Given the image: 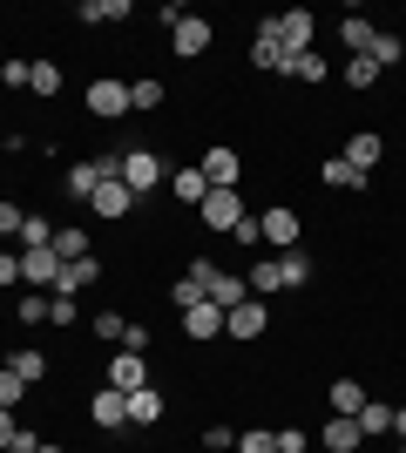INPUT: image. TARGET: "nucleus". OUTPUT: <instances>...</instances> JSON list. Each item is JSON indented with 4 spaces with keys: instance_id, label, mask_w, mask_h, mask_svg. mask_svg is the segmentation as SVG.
Returning a JSON list of instances; mask_svg holds the SVG:
<instances>
[{
    "instance_id": "nucleus-19",
    "label": "nucleus",
    "mask_w": 406,
    "mask_h": 453,
    "mask_svg": "<svg viewBox=\"0 0 406 453\" xmlns=\"http://www.w3.org/2000/svg\"><path fill=\"white\" fill-rule=\"evenodd\" d=\"M156 419H163V393H156V386L129 393V426H156Z\"/></svg>"
},
{
    "instance_id": "nucleus-48",
    "label": "nucleus",
    "mask_w": 406,
    "mask_h": 453,
    "mask_svg": "<svg viewBox=\"0 0 406 453\" xmlns=\"http://www.w3.org/2000/svg\"><path fill=\"white\" fill-rule=\"evenodd\" d=\"M14 440H20V419L7 413V406H0V447H14Z\"/></svg>"
},
{
    "instance_id": "nucleus-37",
    "label": "nucleus",
    "mask_w": 406,
    "mask_h": 453,
    "mask_svg": "<svg viewBox=\"0 0 406 453\" xmlns=\"http://www.w3.org/2000/svg\"><path fill=\"white\" fill-rule=\"evenodd\" d=\"M237 453H278V434H264V426H251V434H237Z\"/></svg>"
},
{
    "instance_id": "nucleus-42",
    "label": "nucleus",
    "mask_w": 406,
    "mask_h": 453,
    "mask_svg": "<svg viewBox=\"0 0 406 453\" xmlns=\"http://www.w3.org/2000/svg\"><path fill=\"white\" fill-rule=\"evenodd\" d=\"M27 75H34V61H7V68H0V81H7V88H27Z\"/></svg>"
},
{
    "instance_id": "nucleus-39",
    "label": "nucleus",
    "mask_w": 406,
    "mask_h": 453,
    "mask_svg": "<svg viewBox=\"0 0 406 453\" xmlns=\"http://www.w3.org/2000/svg\"><path fill=\"white\" fill-rule=\"evenodd\" d=\"M170 298H176V311H190V304H203V291H196V278L183 271V278L170 284Z\"/></svg>"
},
{
    "instance_id": "nucleus-24",
    "label": "nucleus",
    "mask_w": 406,
    "mask_h": 453,
    "mask_svg": "<svg viewBox=\"0 0 406 453\" xmlns=\"http://www.w3.org/2000/svg\"><path fill=\"white\" fill-rule=\"evenodd\" d=\"M372 35H379V27H372L366 14H352V20H339V41H346L352 55H366V48H372Z\"/></svg>"
},
{
    "instance_id": "nucleus-27",
    "label": "nucleus",
    "mask_w": 406,
    "mask_h": 453,
    "mask_svg": "<svg viewBox=\"0 0 406 453\" xmlns=\"http://www.w3.org/2000/svg\"><path fill=\"white\" fill-rule=\"evenodd\" d=\"M55 257H61V265L88 257V230H75V224H68V230H55Z\"/></svg>"
},
{
    "instance_id": "nucleus-17",
    "label": "nucleus",
    "mask_w": 406,
    "mask_h": 453,
    "mask_svg": "<svg viewBox=\"0 0 406 453\" xmlns=\"http://www.w3.org/2000/svg\"><path fill=\"white\" fill-rule=\"evenodd\" d=\"M102 278V265L96 257H75V265H61V284H55V298H75L81 284H96Z\"/></svg>"
},
{
    "instance_id": "nucleus-4",
    "label": "nucleus",
    "mask_w": 406,
    "mask_h": 453,
    "mask_svg": "<svg viewBox=\"0 0 406 453\" xmlns=\"http://www.w3.org/2000/svg\"><path fill=\"white\" fill-rule=\"evenodd\" d=\"M122 183H129L135 196H149L156 183H170V170H163V156H149V150H122Z\"/></svg>"
},
{
    "instance_id": "nucleus-49",
    "label": "nucleus",
    "mask_w": 406,
    "mask_h": 453,
    "mask_svg": "<svg viewBox=\"0 0 406 453\" xmlns=\"http://www.w3.org/2000/svg\"><path fill=\"white\" fill-rule=\"evenodd\" d=\"M0 284H20V257L14 250H0Z\"/></svg>"
},
{
    "instance_id": "nucleus-47",
    "label": "nucleus",
    "mask_w": 406,
    "mask_h": 453,
    "mask_svg": "<svg viewBox=\"0 0 406 453\" xmlns=\"http://www.w3.org/2000/svg\"><path fill=\"white\" fill-rule=\"evenodd\" d=\"M203 447H211V453H231L237 434H231V426H211V434H203Z\"/></svg>"
},
{
    "instance_id": "nucleus-8",
    "label": "nucleus",
    "mask_w": 406,
    "mask_h": 453,
    "mask_svg": "<svg viewBox=\"0 0 406 453\" xmlns=\"http://www.w3.org/2000/svg\"><path fill=\"white\" fill-rule=\"evenodd\" d=\"M264 325H271V311L257 298H244L237 311H224V339H264Z\"/></svg>"
},
{
    "instance_id": "nucleus-28",
    "label": "nucleus",
    "mask_w": 406,
    "mask_h": 453,
    "mask_svg": "<svg viewBox=\"0 0 406 453\" xmlns=\"http://www.w3.org/2000/svg\"><path fill=\"white\" fill-rule=\"evenodd\" d=\"M129 109H142V115H149V109H163V81H156V75L129 81Z\"/></svg>"
},
{
    "instance_id": "nucleus-34",
    "label": "nucleus",
    "mask_w": 406,
    "mask_h": 453,
    "mask_svg": "<svg viewBox=\"0 0 406 453\" xmlns=\"http://www.w3.org/2000/svg\"><path fill=\"white\" fill-rule=\"evenodd\" d=\"M278 271H285V284H311V257H305V250H285Z\"/></svg>"
},
{
    "instance_id": "nucleus-12",
    "label": "nucleus",
    "mask_w": 406,
    "mask_h": 453,
    "mask_svg": "<svg viewBox=\"0 0 406 453\" xmlns=\"http://www.w3.org/2000/svg\"><path fill=\"white\" fill-rule=\"evenodd\" d=\"M88 419H96V426H129V393L102 386V393L88 399Z\"/></svg>"
},
{
    "instance_id": "nucleus-20",
    "label": "nucleus",
    "mask_w": 406,
    "mask_h": 453,
    "mask_svg": "<svg viewBox=\"0 0 406 453\" xmlns=\"http://www.w3.org/2000/svg\"><path fill=\"white\" fill-rule=\"evenodd\" d=\"M251 68H257V75H285V48H278L271 35H257L251 41Z\"/></svg>"
},
{
    "instance_id": "nucleus-1",
    "label": "nucleus",
    "mask_w": 406,
    "mask_h": 453,
    "mask_svg": "<svg viewBox=\"0 0 406 453\" xmlns=\"http://www.w3.org/2000/svg\"><path fill=\"white\" fill-rule=\"evenodd\" d=\"M190 278H196V291H203V304H217V311H237V304L251 298V284L237 278V271L211 265V257H196V265H190Z\"/></svg>"
},
{
    "instance_id": "nucleus-22",
    "label": "nucleus",
    "mask_w": 406,
    "mask_h": 453,
    "mask_svg": "<svg viewBox=\"0 0 406 453\" xmlns=\"http://www.w3.org/2000/svg\"><path fill=\"white\" fill-rule=\"evenodd\" d=\"M170 196H176V203H203V196H211L203 170H176V176H170Z\"/></svg>"
},
{
    "instance_id": "nucleus-51",
    "label": "nucleus",
    "mask_w": 406,
    "mask_h": 453,
    "mask_svg": "<svg viewBox=\"0 0 406 453\" xmlns=\"http://www.w3.org/2000/svg\"><path fill=\"white\" fill-rule=\"evenodd\" d=\"M393 434H400V440H406V406H393Z\"/></svg>"
},
{
    "instance_id": "nucleus-14",
    "label": "nucleus",
    "mask_w": 406,
    "mask_h": 453,
    "mask_svg": "<svg viewBox=\"0 0 406 453\" xmlns=\"http://www.w3.org/2000/svg\"><path fill=\"white\" fill-rule=\"evenodd\" d=\"M318 440H326V453H359V447H366L359 419H346V413H332V419H326V434H318Z\"/></svg>"
},
{
    "instance_id": "nucleus-33",
    "label": "nucleus",
    "mask_w": 406,
    "mask_h": 453,
    "mask_svg": "<svg viewBox=\"0 0 406 453\" xmlns=\"http://www.w3.org/2000/svg\"><path fill=\"white\" fill-rule=\"evenodd\" d=\"M27 88H34V95H61V68H55V61H34Z\"/></svg>"
},
{
    "instance_id": "nucleus-36",
    "label": "nucleus",
    "mask_w": 406,
    "mask_h": 453,
    "mask_svg": "<svg viewBox=\"0 0 406 453\" xmlns=\"http://www.w3.org/2000/svg\"><path fill=\"white\" fill-rule=\"evenodd\" d=\"M81 20H129V0H88Z\"/></svg>"
},
{
    "instance_id": "nucleus-40",
    "label": "nucleus",
    "mask_w": 406,
    "mask_h": 453,
    "mask_svg": "<svg viewBox=\"0 0 406 453\" xmlns=\"http://www.w3.org/2000/svg\"><path fill=\"white\" fill-rule=\"evenodd\" d=\"M14 319H20V325H41V319H48V298H41V291H27V298L14 304Z\"/></svg>"
},
{
    "instance_id": "nucleus-16",
    "label": "nucleus",
    "mask_w": 406,
    "mask_h": 453,
    "mask_svg": "<svg viewBox=\"0 0 406 453\" xmlns=\"http://www.w3.org/2000/svg\"><path fill=\"white\" fill-rule=\"evenodd\" d=\"M135 210V189L129 183H102L96 189V217H109V224H116V217H129Z\"/></svg>"
},
{
    "instance_id": "nucleus-43",
    "label": "nucleus",
    "mask_w": 406,
    "mask_h": 453,
    "mask_svg": "<svg viewBox=\"0 0 406 453\" xmlns=\"http://www.w3.org/2000/svg\"><path fill=\"white\" fill-rule=\"evenodd\" d=\"M122 352H142V359H149V325H129V332H122Z\"/></svg>"
},
{
    "instance_id": "nucleus-50",
    "label": "nucleus",
    "mask_w": 406,
    "mask_h": 453,
    "mask_svg": "<svg viewBox=\"0 0 406 453\" xmlns=\"http://www.w3.org/2000/svg\"><path fill=\"white\" fill-rule=\"evenodd\" d=\"M41 447V434H27V426H20V440H14V447H0V453H34Z\"/></svg>"
},
{
    "instance_id": "nucleus-38",
    "label": "nucleus",
    "mask_w": 406,
    "mask_h": 453,
    "mask_svg": "<svg viewBox=\"0 0 406 453\" xmlns=\"http://www.w3.org/2000/svg\"><path fill=\"white\" fill-rule=\"evenodd\" d=\"M20 393H27V379L0 365V406H7V413H14V406H20Z\"/></svg>"
},
{
    "instance_id": "nucleus-45",
    "label": "nucleus",
    "mask_w": 406,
    "mask_h": 453,
    "mask_svg": "<svg viewBox=\"0 0 406 453\" xmlns=\"http://www.w3.org/2000/svg\"><path fill=\"white\" fill-rule=\"evenodd\" d=\"M231 237H237V244H251V250H257V244H264V230H257V217H251V210H244V224H237V230H231Z\"/></svg>"
},
{
    "instance_id": "nucleus-53",
    "label": "nucleus",
    "mask_w": 406,
    "mask_h": 453,
    "mask_svg": "<svg viewBox=\"0 0 406 453\" xmlns=\"http://www.w3.org/2000/svg\"><path fill=\"white\" fill-rule=\"evenodd\" d=\"M400 453H406V440H400Z\"/></svg>"
},
{
    "instance_id": "nucleus-13",
    "label": "nucleus",
    "mask_w": 406,
    "mask_h": 453,
    "mask_svg": "<svg viewBox=\"0 0 406 453\" xmlns=\"http://www.w3.org/2000/svg\"><path fill=\"white\" fill-rule=\"evenodd\" d=\"M379 156H387V142H379L372 129H352V135H346V163H352L359 176H372V163H379Z\"/></svg>"
},
{
    "instance_id": "nucleus-32",
    "label": "nucleus",
    "mask_w": 406,
    "mask_h": 453,
    "mask_svg": "<svg viewBox=\"0 0 406 453\" xmlns=\"http://www.w3.org/2000/svg\"><path fill=\"white\" fill-rule=\"evenodd\" d=\"M244 284H251V291H285V271H278V257H264V265H257Z\"/></svg>"
},
{
    "instance_id": "nucleus-44",
    "label": "nucleus",
    "mask_w": 406,
    "mask_h": 453,
    "mask_svg": "<svg viewBox=\"0 0 406 453\" xmlns=\"http://www.w3.org/2000/svg\"><path fill=\"white\" fill-rule=\"evenodd\" d=\"M20 224H27V210H14V203H0V237H20Z\"/></svg>"
},
{
    "instance_id": "nucleus-41",
    "label": "nucleus",
    "mask_w": 406,
    "mask_h": 453,
    "mask_svg": "<svg viewBox=\"0 0 406 453\" xmlns=\"http://www.w3.org/2000/svg\"><path fill=\"white\" fill-rule=\"evenodd\" d=\"M122 332H129V319H122V311H96V339H116V345H122Z\"/></svg>"
},
{
    "instance_id": "nucleus-31",
    "label": "nucleus",
    "mask_w": 406,
    "mask_h": 453,
    "mask_svg": "<svg viewBox=\"0 0 406 453\" xmlns=\"http://www.w3.org/2000/svg\"><path fill=\"white\" fill-rule=\"evenodd\" d=\"M366 55L379 61V68H393V61L406 55V41H400V35H372V48H366Z\"/></svg>"
},
{
    "instance_id": "nucleus-35",
    "label": "nucleus",
    "mask_w": 406,
    "mask_h": 453,
    "mask_svg": "<svg viewBox=\"0 0 406 453\" xmlns=\"http://www.w3.org/2000/svg\"><path fill=\"white\" fill-rule=\"evenodd\" d=\"M20 244H27V250L55 244V224H48V217H27V224H20Z\"/></svg>"
},
{
    "instance_id": "nucleus-52",
    "label": "nucleus",
    "mask_w": 406,
    "mask_h": 453,
    "mask_svg": "<svg viewBox=\"0 0 406 453\" xmlns=\"http://www.w3.org/2000/svg\"><path fill=\"white\" fill-rule=\"evenodd\" d=\"M34 453H61V447H34Z\"/></svg>"
},
{
    "instance_id": "nucleus-2",
    "label": "nucleus",
    "mask_w": 406,
    "mask_h": 453,
    "mask_svg": "<svg viewBox=\"0 0 406 453\" xmlns=\"http://www.w3.org/2000/svg\"><path fill=\"white\" fill-rule=\"evenodd\" d=\"M257 35H271L285 55H305V48H311V14H305V7H285V14L257 20Z\"/></svg>"
},
{
    "instance_id": "nucleus-30",
    "label": "nucleus",
    "mask_w": 406,
    "mask_h": 453,
    "mask_svg": "<svg viewBox=\"0 0 406 453\" xmlns=\"http://www.w3.org/2000/svg\"><path fill=\"white\" fill-rule=\"evenodd\" d=\"M346 81H352V88H372V81H379V61H372V55H352L346 61Z\"/></svg>"
},
{
    "instance_id": "nucleus-11",
    "label": "nucleus",
    "mask_w": 406,
    "mask_h": 453,
    "mask_svg": "<svg viewBox=\"0 0 406 453\" xmlns=\"http://www.w3.org/2000/svg\"><path fill=\"white\" fill-rule=\"evenodd\" d=\"M196 170H203V183H211V189H237V170H244V163H237V150H203Z\"/></svg>"
},
{
    "instance_id": "nucleus-18",
    "label": "nucleus",
    "mask_w": 406,
    "mask_h": 453,
    "mask_svg": "<svg viewBox=\"0 0 406 453\" xmlns=\"http://www.w3.org/2000/svg\"><path fill=\"white\" fill-rule=\"evenodd\" d=\"M332 413H346V419H359V406H366V386L359 379H332Z\"/></svg>"
},
{
    "instance_id": "nucleus-3",
    "label": "nucleus",
    "mask_w": 406,
    "mask_h": 453,
    "mask_svg": "<svg viewBox=\"0 0 406 453\" xmlns=\"http://www.w3.org/2000/svg\"><path fill=\"white\" fill-rule=\"evenodd\" d=\"M88 115L122 122V115H129V81H122V75H96V81H88Z\"/></svg>"
},
{
    "instance_id": "nucleus-26",
    "label": "nucleus",
    "mask_w": 406,
    "mask_h": 453,
    "mask_svg": "<svg viewBox=\"0 0 406 453\" xmlns=\"http://www.w3.org/2000/svg\"><path fill=\"white\" fill-rule=\"evenodd\" d=\"M318 183H332V189H366V176H359V170H352V163H346V156H332V163H326V170H318Z\"/></svg>"
},
{
    "instance_id": "nucleus-6",
    "label": "nucleus",
    "mask_w": 406,
    "mask_h": 453,
    "mask_svg": "<svg viewBox=\"0 0 406 453\" xmlns=\"http://www.w3.org/2000/svg\"><path fill=\"white\" fill-rule=\"evenodd\" d=\"M20 284H34V291H55V284H61V257H55V244L20 250Z\"/></svg>"
},
{
    "instance_id": "nucleus-46",
    "label": "nucleus",
    "mask_w": 406,
    "mask_h": 453,
    "mask_svg": "<svg viewBox=\"0 0 406 453\" xmlns=\"http://www.w3.org/2000/svg\"><path fill=\"white\" fill-rule=\"evenodd\" d=\"M48 325H75V298H48Z\"/></svg>"
},
{
    "instance_id": "nucleus-5",
    "label": "nucleus",
    "mask_w": 406,
    "mask_h": 453,
    "mask_svg": "<svg viewBox=\"0 0 406 453\" xmlns=\"http://www.w3.org/2000/svg\"><path fill=\"white\" fill-rule=\"evenodd\" d=\"M196 210H203V230H224V237L244 224V196H237V189H211Z\"/></svg>"
},
{
    "instance_id": "nucleus-9",
    "label": "nucleus",
    "mask_w": 406,
    "mask_h": 453,
    "mask_svg": "<svg viewBox=\"0 0 406 453\" xmlns=\"http://www.w3.org/2000/svg\"><path fill=\"white\" fill-rule=\"evenodd\" d=\"M257 230H264V244L271 250H298V210H264V217H257Z\"/></svg>"
},
{
    "instance_id": "nucleus-25",
    "label": "nucleus",
    "mask_w": 406,
    "mask_h": 453,
    "mask_svg": "<svg viewBox=\"0 0 406 453\" xmlns=\"http://www.w3.org/2000/svg\"><path fill=\"white\" fill-rule=\"evenodd\" d=\"M285 75H291V81H326V61H318V48H305V55H285Z\"/></svg>"
},
{
    "instance_id": "nucleus-23",
    "label": "nucleus",
    "mask_w": 406,
    "mask_h": 453,
    "mask_svg": "<svg viewBox=\"0 0 406 453\" xmlns=\"http://www.w3.org/2000/svg\"><path fill=\"white\" fill-rule=\"evenodd\" d=\"M96 189H102L96 163H75V170H68V196H75V203H96Z\"/></svg>"
},
{
    "instance_id": "nucleus-15",
    "label": "nucleus",
    "mask_w": 406,
    "mask_h": 453,
    "mask_svg": "<svg viewBox=\"0 0 406 453\" xmlns=\"http://www.w3.org/2000/svg\"><path fill=\"white\" fill-rule=\"evenodd\" d=\"M183 332H190L196 345L224 339V311H217V304H190V311H183Z\"/></svg>"
},
{
    "instance_id": "nucleus-7",
    "label": "nucleus",
    "mask_w": 406,
    "mask_h": 453,
    "mask_svg": "<svg viewBox=\"0 0 406 453\" xmlns=\"http://www.w3.org/2000/svg\"><path fill=\"white\" fill-rule=\"evenodd\" d=\"M211 20H203V14H183V20H176V27H170V48H176V55H183V61H196V55H203V48H211Z\"/></svg>"
},
{
    "instance_id": "nucleus-29",
    "label": "nucleus",
    "mask_w": 406,
    "mask_h": 453,
    "mask_svg": "<svg viewBox=\"0 0 406 453\" xmlns=\"http://www.w3.org/2000/svg\"><path fill=\"white\" fill-rule=\"evenodd\" d=\"M7 372H20V379H27V386H34V379H41V372H48V359H41L34 345H20L14 359H7Z\"/></svg>"
},
{
    "instance_id": "nucleus-10",
    "label": "nucleus",
    "mask_w": 406,
    "mask_h": 453,
    "mask_svg": "<svg viewBox=\"0 0 406 453\" xmlns=\"http://www.w3.org/2000/svg\"><path fill=\"white\" fill-rule=\"evenodd\" d=\"M109 386H116V393H142V386H149V359H142V352H116V359H109Z\"/></svg>"
},
{
    "instance_id": "nucleus-21",
    "label": "nucleus",
    "mask_w": 406,
    "mask_h": 453,
    "mask_svg": "<svg viewBox=\"0 0 406 453\" xmlns=\"http://www.w3.org/2000/svg\"><path fill=\"white\" fill-rule=\"evenodd\" d=\"M359 434H366V440L393 434V406H387V399H366V406H359Z\"/></svg>"
}]
</instances>
